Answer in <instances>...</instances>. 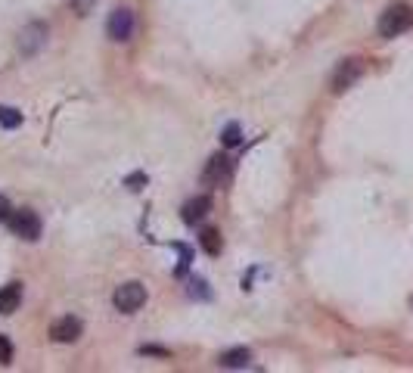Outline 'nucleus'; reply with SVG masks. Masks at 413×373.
Returning <instances> with one entry per match:
<instances>
[{
  "instance_id": "obj_1",
  "label": "nucleus",
  "mask_w": 413,
  "mask_h": 373,
  "mask_svg": "<svg viewBox=\"0 0 413 373\" xmlns=\"http://www.w3.org/2000/svg\"><path fill=\"white\" fill-rule=\"evenodd\" d=\"M413 28V10L407 4H391L379 16V34L382 38H401L404 32Z\"/></svg>"
},
{
  "instance_id": "obj_3",
  "label": "nucleus",
  "mask_w": 413,
  "mask_h": 373,
  "mask_svg": "<svg viewBox=\"0 0 413 373\" xmlns=\"http://www.w3.org/2000/svg\"><path fill=\"white\" fill-rule=\"evenodd\" d=\"M143 302H147V290H143V283H137V280H130V283H121L119 290H115V296H112V305L119 308L121 314L140 311Z\"/></svg>"
},
{
  "instance_id": "obj_2",
  "label": "nucleus",
  "mask_w": 413,
  "mask_h": 373,
  "mask_svg": "<svg viewBox=\"0 0 413 373\" xmlns=\"http://www.w3.org/2000/svg\"><path fill=\"white\" fill-rule=\"evenodd\" d=\"M134 28H137V19H134V13H130L128 6H119V10L109 13V22H106L109 41H115V44H125V41L134 38Z\"/></svg>"
},
{
  "instance_id": "obj_18",
  "label": "nucleus",
  "mask_w": 413,
  "mask_h": 373,
  "mask_svg": "<svg viewBox=\"0 0 413 373\" xmlns=\"http://www.w3.org/2000/svg\"><path fill=\"white\" fill-rule=\"evenodd\" d=\"M10 215H13V209H10V203H6L4 196H0V221H10Z\"/></svg>"
},
{
  "instance_id": "obj_10",
  "label": "nucleus",
  "mask_w": 413,
  "mask_h": 373,
  "mask_svg": "<svg viewBox=\"0 0 413 373\" xmlns=\"http://www.w3.org/2000/svg\"><path fill=\"white\" fill-rule=\"evenodd\" d=\"M22 305V283L0 286V314H13Z\"/></svg>"
},
{
  "instance_id": "obj_13",
  "label": "nucleus",
  "mask_w": 413,
  "mask_h": 373,
  "mask_svg": "<svg viewBox=\"0 0 413 373\" xmlns=\"http://www.w3.org/2000/svg\"><path fill=\"white\" fill-rule=\"evenodd\" d=\"M22 125V112L13 109V106H0V128H6V131H13V128Z\"/></svg>"
},
{
  "instance_id": "obj_15",
  "label": "nucleus",
  "mask_w": 413,
  "mask_h": 373,
  "mask_svg": "<svg viewBox=\"0 0 413 373\" xmlns=\"http://www.w3.org/2000/svg\"><path fill=\"white\" fill-rule=\"evenodd\" d=\"M69 4H72V10H75L78 16H90L93 6H97V0H69Z\"/></svg>"
},
{
  "instance_id": "obj_17",
  "label": "nucleus",
  "mask_w": 413,
  "mask_h": 373,
  "mask_svg": "<svg viewBox=\"0 0 413 373\" xmlns=\"http://www.w3.org/2000/svg\"><path fill=\"white\" fill-rule=\"evenodd\" d=\"M0 364H13V342L0 336Z\"/></svg>"
},
{
  "instance_id": "obj_16",
  "label": "nucleus",
  "mask_w": 413,
  "mask_h": 373,
  "mask_svg": "<svg viewBox=\"0 0 413 373\" xmlns=\"http://www.w3.org/2000/svg\"><path fill=\"white\" fill-rule=\"evenodd\" d=\"M205 286H208L205 280H199V277H196L193 283H190V296H193V299H208V296H212V292H208Z\"/></svg>"
},
{
  "instance_id": "obj_5",
  "label": "nucleus",
  "mask_w": 413,
  "mask_h": 373,
  "mask_svg": "<svg viewBox=\"0 0 413 373\" xmlns=\"http://www.w3.org/2000/svg\"><path fill=\"white\" fill-rule=\"evenodd\" d=\"M6 224H10V231L16 233V236H22V240H28V243L41 240V218L34 212H28V209L13 212Z\"/></svg>"
},
{
  "instance_id": "obj_20",
  "label": "nucleus",
  "mask_w": 413,
  "mask_h": 373,
  "mask_svg": "<svg viewBox=\"0 0 413 373\" xmlns=\"http://www.w3.org/2000/svg\"><path fill=\"white\" fill-rule=\"evenodd\" d=\"M128 184L137 190V184H143V175H134V177H128Z\"/></svg>"
},
{
  "instance_id": "obj_6",
  "label": "nucleus",
  "mask_w": 413,
  "mask_h": 373,
  "mask_svg": "<svg viewBox=\"0 0 413 373\" xmlns=\"http://www.w3.org/2000/svg\"><path fill=\"white\" fill-rule=\"evenodd\" d=\"M360 75H364V62H360V60H345V62H339L336 72H332L330 90H332V93H345L354 81H358Z\"/></svg>"
},
{
  "instance_id": "obj_7",
  "label": "nucleus",
  "mask_w": 413,
  "mask_h": 373,
  "mask_svg": "<svg viewBox=\"0 0 413 373\" xmlns=\"http://www.w3.org/2000/svg\"><path fill=\"white\" fill-rule=\"evenodd\" d=\"M230 171H233V162H230V156L217 153V156L208 159L205 171H202V184H205V186H221L230 177Z\"/></svg>"
},
{
  "instance_id": "obj_11",
  "label": "nucleus",
  "mask_w": 413,
  "mask_h": 373,
  "mask_svg": "<svg viewBox=\"0 0 413 373\" xmlns=\"http://www.w3.org/2000/svg\"><path fill=\"white\" fill-rule=\"evenodd\" d=\"M217 364L227 367V370H243V367H249L252 364V351L249 348H230V351H224V355L217 358Z\"/></svg>"
},
{
  "instance_id": "obj_4",
  "label": "nucleus",
  "mask_w": 413,
  "mask_h": 373,
  "mask_svg": "<svg viewBox=\"0 0 413 373\" xmlns=\"http://www.w3.org/2000/svg\"><path fill=\"white\" fill-rule=\"evenodd\" d=\"M47 38H50L47 25L43 22H28L19 32V53L22 56H38L43 50V44H47Z\"/></svg>"
},
{
  "instance_id": "obj_19",
  "label": "nucleus",
  "mask_w": 413,
  "mask_h": 373,
  "mask_svg": "<svg viewBox=\"0 0 413 373\" xmlns=\"http://www.w3.org/2000/svg\"><path fill=\"white\" fill-rule=\"evenodd\" d=\"M140 351H143V355H162V358L168 355V351H165V348H156V346H143Z\"/></svg>"
},
{
  "instance_id": "obj_8",
  "label": "nucleus",
  "mask_w": 413,
  "mask_h": 373,
  "mask_svg": "<svg viewBox=\"0 0 413 373\" xmlns=\"http://www.w3.org/2000/svg\"><path fill=\"white\" fill-rule=\"evenodd\" d=\"M84 333L81 320L72 318V314H65V318L53 320V327H50V336H53L56 342H78V336Z\"/></svg>"
},
{
  "instance_id": "obj_14",
  "label": "nucleus",
  "mask_w": 413,
  "mask_h": 373,
  "mask_svg": "<svg viewBox=\"0 0 413 373\" xmlns=\"http://www.w3.org/2000/svg\"><path fill=\"white\" fill-rule=\"evenodd\" d=\"M239 140H243L239 137V125L236 121H230V125L224 128V134H221V143L224 147H239Z\"/></svg>"
},
{
  "instance_id": "obj_9",
  "label": "nucleus",
  "mask_w": 413,
  "mask_h": 373,
  "mask_svg": "<svg viewBox=\"0 0 413 373\" xmlns=\"http://www.w3.org/2000/svg\"><path fill=\"white\" fill-rule=\"evenodd\" d=\"M208 212H212V196H196L180 209V218H184V224H196V221H202Z\"/></svg>"
},
{
  "instance_id": "obj_12",
  "label": "nucleus",
  "mask_w": 413,
  "mask_h": 373,
  "mask_svg": "<svg viewBox=\"0 0 413 373\" xmlns=\"http://www.w3.org/2000/svg\"><path fill=\"white\" fill-rule=\"evenodd\" d=\"M199 246H202V252L205 255H221V233L215 231V227H208V231H202L199 236Z\"/></svg>"
}]
</instances>
